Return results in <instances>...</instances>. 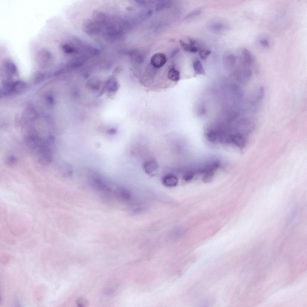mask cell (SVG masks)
Returning a JSON list of instances; mask_svg holds the SVG:
<instances>
[{
  "label": "cell",
  "mask_w": 307,
  "mask_h": 307,
  "mask_svg": "<svg viewBox=\"0 0 307 307\" xmlns=\"http://www.w3.org/2000/svg\"><path fill=\"white\" fill-rule=\"evenodd\" d=\"M49 146L43 145L35 150L37 154L38 162L42 165H48L52 161V152Z\"/></svg>",
  "instance_id": "6da1fadb"
},
{
  "label": "cell",
  "mask_w": 307,
  "mask_h": 307,
  "mask_svg": "<svg viewBox=\"0 0 307 307\" xmlns=\"http://www.w3.org/2000/svg\"><path fill=\"white\" fill-rule=\"evenodd\" d=\"M246 139L243 134L235 133L231 135V142L240 148L244 147L246 144Z\"/></svg>",
  "instance_id": "52a82bcc"
},
{
  "label": "cell",
  "mask_w": 307,
  "mask_h": 307,
  "mask_svg": "<svg viewBox=\"0 0 307 307\" xmlns=\"http://www.w3.org/2000/svg\"><path fill=\"white\" fill-rule=\"evenodd\" d=\"M162 183L165 186L168 187L176 186L178 183V179L175 174L172 173H168L162 178Z\"/></svg>",
  "instance_id": "8992f818"
},
{
  "label": "cell",
  "mask_w": 307,
  "mask_h": 307,
  "mask_svg": "<svg viewBox=\"0 0 307 307\" xmlns=\"http://www.w3.org/2000/svg\"><path fill=\"white\" fill-rule=\"evenodd\" d=\"M206 137L209 142L213 143H216L219 141L220 133L216 131L211 130L207 133Z\"/></svg>",
  "instance_id": "7c38bea8"
},
{
  "label": "cell",
  "mask_w": 307,
  "mask_h": 307,
  "mask_svg": "<svg viewBox=\"0 0 307 307\" xmlns=\"http://www.w3.org/2000/svg\"><path fill=\"white\" fill-rule=\"evenodd\" d=\"M142 167L146 174L149 175L153 174L156 172L158 169L157 162L154 158H150L145 161Z\"/></svg>",
  "instance_id": "3957f363"
},
{
  "label": "cell",
  "mask_w": 307,
  "mask_h": 307,
  "mask_svg": "<svg viewBox=\"0 0 307 307\" xmlns=\"http://www.w3.org/2000/svg\"><path fill=\"white\" fill-rule=\"evenodd\" d=\"M194 176V172L191 170H187L185 171L182 176L183 180L186 182L191 181Z\"/></svg>",
  "instance_id": "9a60e30c"
},
{
  "label": "cell",
  "mask_w": 307,
  "mask_h": 307,
  "mask_svg": "<svg viewBox=\"0 0 307 307\" xmlns=\"http://www.w3.org/2000/svg\"><path fill=\"white\" fill-rule=\"evenodd\" d=\"M36 56L38 63L43 66L50 65L54 59V56L52 53L45 48H42L38 50Z\"/></svg>",
  "instance_id": "7a4b0ae2"
},
{
  "label": "cell",
  "mask_w": 307,
  "mask_h": 307,
  "mask_svg": "<svg viewBox=\"0 0 307 307\" xmlns=\"http://www.w3.org/2000/svg\"><path fill=\"white\" fill-rule=\"evenodd\" d=\"M211 53V52L210 50L202 49L199 51V55L202 59L205 60Z\"/></svg>",
  "instance_id": "d6986e66"
},
{
  "label": "cell",
  "mask_w": 307,
  "mask_h": 307,
  "mask_svg": "<svg viewBox=\"0 0 307 307\" xmlns=\"http://www.w3.org/2000/svg\"><path fill=\"white\" fill-rule=\"evenodd\" d=\"M26 84L21 81H17L13 82L12 92L16 93H20L23 92L26 89Z\"/></svg>",
  "instance_id": "9c48e42d"
},
{
  "label": "cell",
  "mask_w": 307,
  "mask_h": 307,
  "mask_svg": "<svg viewBox=\"0 0 307 307\" xmlns=\"http://www.w3.org/2000/svg\"><path fill=\"white\" fill-rule=\"evenodd\" d=\"M44 78L43 74L41 73H37L36 75L35 78V81L36 83H39L41 82Z\"/></svg>",
  "instance_id": "44dd1931"
},
{
  "label": "cell",
  "mask_w": 307,
  "mask_h": 307,
  "mask_svg": "<svg viewBox=\"0 0 307 307\" xmlns=\"http://www.w3.org/2000/svg\"><path fill=\"white\" fill-rule=\"evenodd\" d=\"M5 162L6 165L9 167H11L16 164L17 159L15 156L10 155L7 156L6 158Z\"/></svg>",
  "instance_id": "2e32d148"
},
{
  "label": "cell",
  "mask_w": 307,
  "mask_h": 307,
  "mask_svg": "<svg viewBox=\"0 0 307 307\" xmlns=\"http://www.w3.org/2000/svg\"><path fill=\"white\" fill-rule=\"evenodd\" d=\"M214 172L213 171H208L204 173L202 180L205 183L210 182L212 180Z\"/></svg>",
  "instance_id": "ac0fdd59"
},
{
  "label": "cell",
  "mask_w": 307,
  "mask_h": 307,
  "mask_svg": "<svg viewBox=\"0 0 307 307\" xmlns=\"http://www.w3.org/2000/svg\"><path fill=\"white\" fill-rule=\"evenodd\" d=\"M224 26L220 24H215L212 26V28L215 31H219L223 29Z\"/></svg>",
  "instance_id": "7402d4cb"
},
{
  "label": "cell",
  "mask_w": 307,
  "mask_h": 307,
  "mask_svg": "<svg viewBox=\"0 0 307 307\" xmlns=\"http://www.w3.org/2000/svg\"><path fill=\"white\" fill-rule=\"evenodd\" d=\"M167 61L165 55L162 53H157L152 55L151 59L152 65L157 68H159L163 66Z\"/></svg>",
  "instance_id": "277c9868"
},
{
  "label": "cell",
  "mask_w": 307,
  "mask_h": 307,
  "mask_svg": "<svg viewBox=\"0 0 307 307\" xmlns=\"http://www.w3.org/2000/svg\"><path fill=\"white\" fill-rule=\"evenodd\" d=\"M116 193L119 198L123 200H128L131 197L129 191L126 189L122 187H118L116 190Z\"/></svg>",
  "instance_id": "30bf717a"
},
{
  "label": "cell",
  "mask_w": 307,
  "mask_h": 307,
  "mask_svg": "<svg viewBox=\"0 0 307 307\" xmlns=\"http://www.w3.org/2000/svg\"><path fill=\"white\" fill-rule=\"evenodd\" d=\"M193 67L195 74L202 75L205 74V71L200 61H195L193 63Z\"/></svg>",
  "instance_id": "5bb4252c"
},
{
  "label": "cell",
  "mask_w": 307,
  "mask_h": 307,
  "mask_svg": "<svg viewBox=\"0 0 307 307\" xmlns=\"http://www.w3.org/2000/svg\"><path fill=\"white\" fill-rule=\"evenodd\" d=\"M180 43L183 49L186 51L191 53H195L198 50L197 47L191 45L189 43H187L183 40H180Z\"/></svg>",
  "instance_id": "4fadbf2b"
},
{
  "label": "cell",
  "mask_w": 307,
  "mask_h": 307,
  "mask_svg": "<svg viewBox=\"0 0 307 307\" xmlns=\"http://www.w3.org/2000/svg\"><path fill=\"white\" fill-rule=\"evenodd\" d=\"M201 13V11L199 10H195L189 13L188 14L185 18L186 19H189L191 18H193L194 17L199 15Z\"/></svg>",
  "instance_id": "ffe728a7"
},
{
  "label": "cell",
  "mask_w": 307,
  "mask_h": 307,
  "mask_svg": "<svg viewBox=\"0 0 307 307\" xmlns=\"http://www.w3.org/2000/svg\"><path fill=\"white\" fill-rule=\"evenodd\" d=\"M270 37L265 34L259 35L257 39V44L259 48L262 50L268 49L271 46V41Z\"/></svg>",
  "instance_id": "5b68a950"
},
{
  "label": "cell",
  "mask_w": 307,
  "mask_h": 307,
  "mask_svg": "<svg viewBox=\"0 0 307 307\" xmlns=\"http://www.w3.org/2000/svg\"><path fill=\"white\" fill-rule=\"evenodd\" d=\"M265 94V90L264 87L261 86L258 89V92L255 97L254 103L255 102H259L264 97Z\"/></svg>",
  "instance_id": "e0dca14e"
},
{
  "label": "cell",
  "mask_w": 307,
  "mask_h": 307,
  "mask_svg": "<svg viewBox=\"0 0 307 307\" xmlns=\"http://www.w3.org/2000/svg\"><path fill=\"white\" fill-rule=\"evenodd\" d=\"M7 59L5 61L4 67L5 71L8 74L15 75L17 73L16 67L11 61Z\"/></svg>",
  "instance_id": "ba28073f"
},
{
  "label": "cell",
  "mask_w": 307,
  "mask_h": 307,
  "mask_svg": "<svg viewBox=\"0 0 307 307\" xmlns=\"http://www.w3.org/2000/svg\"><path fill=\"white\" fill-rule=\"evenodd\" d=\"M168 78L171 81L177 82L180 79V72L174 68L170 69L167 74Z\"/></svg>",
  "instance_id": "8fae6325"
}]
</instances>
